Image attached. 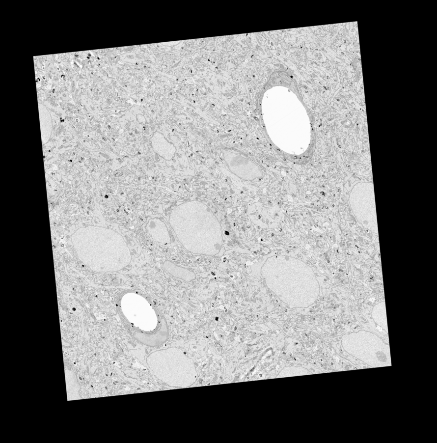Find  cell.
Masks as SVG:
<instances>
[{
    "instance_id": "1",
    "label": "cell",
    "mask_w": 437,
    "mask_h": 443,
    "mask_svg": "<svg viewBox=\"0 0 437 443\" xmlns=\"http://www.w3.org/2000/svg\"><path fill=\"white\" fill-rule=\"evenodd\" d=\"M147 363L154 375L170 387L187 388L196 380L193 361L177 348L153 352L147 357Z\"/></svg>"
},
{
    "instance_id": "2",
    "label": "cell",
    "mask_w": 437,
    "mask_h": 443,
    "mask_svg": "<svg viewBox=\"0 0 437 443\" xmlns=\"http://www.w3.org/2000/svg\"><path fill=\"white\" fill-rule=\"evenodd\" d=\"M346 335L342 344L350 355L372 368L392 365L389 344L376 334L361 330Z\"/></svg>"
},
{
    "instance_id": "3",
    "label": "cell",
    "mask_w": 437,
    "mask_h": 443,
    "mask_svg": "<svg viewBox=\"0 0 437 443\" xmlns=\"http://www.w3.org/2000/svg\"><path fill=\"white\" fill-rule=\"evenodd\" d=\"M352 211L365 228L378 233V225L373 183L359 182L353 188L350 196Z\"/></svg>"
},
{
    "instance_id": "4",
    "label": "cell",
    "mask_w": 437,
    "mask_h": 443,
    "mask_svg": "<svg viewBox=\"0 0 437 443\" xmlns=\"http://www.w3.org/2000/svg\"><path fill=\"white\" fill-rule=\"evenodd\" d=\"M371 315L374 322L388 332V326L385 302L376 304L373 308Z\"/></svg>"
},
{
    "instance_id": "5",
    "label": "cell",
    "mask_w": 437,
    "mask_h": 443,
    "mask_svg": "<svg viewBox=\"0 0 437 443\" xmlns=\"http://www.w3.org/2000/svg\"><path fill=\"white\" fill-rule=\"evenodd\" d=\"M311 374L307 369L302 367H285L279 373L277 378L309 375Z\"/></svg>"
}]
</instances>
